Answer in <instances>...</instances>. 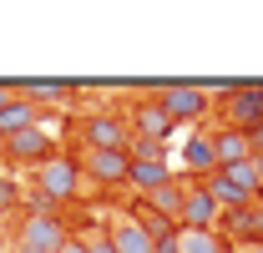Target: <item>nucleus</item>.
<instances>
[{"instance_id": "6ab92c4d", "label": "nucleus", "mask_w": 263, "mask_h": 253, "mask_svg": "<svg viewBox=\"0 0 263 253\" xmlns=\"http://www.w3.org/2000/svg\"><path fill=\"white\" fill-rule=\"evenodd\" d=\"M56 253H91V248H86V238H66Z\"/></svg>"}, {"instance_id": "0eeeda50", "label": "nucleus", "mask_w": 263, "mask_h": 253, "mask_svg": "<svg viewBox=\"0 0 263 253\" xmlns=\"http://www.w3.org/2000/svg\"><path fill=\"white\" fill-rule=\"evenodd\" d=\"M218 218H223V208H218V197H213L208 188H187V192H182L177 228H213Z\"/></svg>"}, {"instance_id": "7ed1b4c3", "label": "nucleus", "mask_w": 263, "mask_h": 253, "mask_svg": "<svg viewBox=\"0 0 263 253\" xmlns=\"http://www.w3.org/2000/svg\"><path fill=\"white\" fill-rule=\"evenodd\" d=\"M228 127H238V132L263 127V86L258 81H243V86L228 92Z\"/></svg>"}, {"instance_id": "1a4fd4ad", "label": "nucleus", "mask_w": 263, "mask_h": 253, "mask_svg": "<svg viewBox=\"0 0 263 253\" xmlns=\"http://www.w3.org/2000/svg\"><path fill=\"white\" fill-rule=\"evenodd\" d=\"M86 152H127V127L106 112L86 117Z\"/></svg>"}, {"instance_id": "f8f14e48", "label": "nucleus", "mask_w": 263, "mask_h": 253, "mask_svg": "<svg viewBox=\"0 0 263 253\" xmlns=\"http://www.w3.org/2000/svg\"><path fill=\"white\" fill-rule=\"evenodd\" d=\"M213 147H218V167H233V162H248V157H253V147H248V132H238V127L213 132Z\"/></svg>"}, {"instance_id": "2eb2a0df", "label": "nucleus", "mask_w": 263, "mask_h": 253, "mask_svg": "<svg viewBox=\"0 0 263 253\" xmlns=\"http://www.w3.org/2000/svg\"><path fill=\"white\" fill-rule=\"evenodd\" d=\"M35 122H41V112H35L26 96H15V101L0 112V142H5V137H15V132H26V127H35Z\"/></svg>"}, {"instance_id": "4468645a", "label": "nucleus", "mask_w": 263, "mask_h": 253, "mask_svg": "<svg viewBox=\"0 0 263 253\" xmlns=\"http://www.w3.org/2000/svg\"><path fill=\"white\" fill-rule=\"evenodd\" d=\"M177 248L182 253H228V238L213 228H177Z\"/></svg>"}, {"instance_id": "393cba45", "label": "nucleus", "mask_w": 263, "mask_h": 253, "mask_svg": "<svg viewBox=\"0 0 263 253\" xmlns=\"http://www.w3.org/2000/svg\"><path fill=\"white\" fill-rule=\"evenodd\" d=\"M0 152H5V142H0Z\"/></svg>"}, {"instance_id": "ddd939ff", "label": "nucleus", "mask_w": 263, "mask_h": 253, "mask_svg": "<svg viewBox=\"0 0 263 253\" xmlns=\"http://www.w3.org/2000/svg\"><path fill=\"white\" fill-rule=\"evenodd\" d=\"M106 238H111V248H117V253H152V248H157V238H152L137 218H132V223H117Z\"/></svg>"}, {"instance_id": "9d476101", "label": "nucleus", "mask_w": 263, "mask_h": 253, "mask_svg": "<svg viewBox=\"0 0 263 253\" xmlns=\"http://www.w3.org/2000/svg\"><path fill=\"white\" fill-rule=\"evenodd\" d=\"M172 117H167V106L162 101H142V106H137V142H152V147H157V142H162V137H172Z\"/></svg>"}, {"instance_id": "423d86ee", "label": "nucleus", "mask_w": 263, "mask_h": 253, "mask_svg": "<svg viewBox=\"0 0 263 253\" xmlns=\"http://www.w3.org/2000/svg\"><path fill=\"white\" fill-rule=\"evenodd\" d=\"M66 238H71V233L61 228L56 213H31V218L21 223V248H51V253H56Z\"/></svg>"}, {"instance_id": "a211bd4d", "label": "nucleus", "mask_w": 263, "mask_h": 253, "mask_svg": "<svg viewBox=\"0 0 263 253\" xmlns=\"http://www.w3.org/2000/svg\"><path fill=\"white\" fill-rule=\"evenodd\" d=\"M86 248H91V253H117V248H111V238H106V233H101V238H86Z\"/></svg>"}, {"instance_id": "f03ea898", "label": "nucleus", "mask_w": 263, "mask_h": 253, "mask_svg": "<svg viewBox=\"0 0 263 253\" xmlns=\"http://www.w3.org/2000/svg\"><path fill=\"white\" fill-rule=\"evenodd\" d=\"M127 152H132V177H127V183H137L142 192H157V188H167V183H172V167H167L162 147L137 142V147H127Z\"/></svg>"}, {"instance_id": "a878e982", "label": "nucleus", "mask_w": 263, "mask_h": 253, "mask_svg": "<svg viewBox=\"0 0 263 253\" xmlns=\"http://www.w3.org/2000/svg\"><path fill=\"white\" fill-rule=\"evenodd\" d=\"M258 203H263V197H258Z\"/></svg>"}, {"instance_id": "412c9836", "label": "nucleus", "mask_w": 263, "mask_h": 253, "mask_svg": "<svg viewBox=\"0 0 263 253\" xmlns=\"http://www.w3.org/2000/svg\"><path fill=\"white\" fill-rule=\"evenodd\" d=\"M10 101H15V92H10V86H0V112H5Z\"/></svg>"}, {"instance_id": "f3484780", "label": "nucleus", "mask_w": 263, "mask_h": 253, "mask_svg": "<svg viewBox=\"0 0 263 253\" xmlns=\"http://www.w3.org/2000/svg\"><path fill=\"white\" fill-rule=\"evenodd\" d=\"M182 192H187V188H177V183H167V188H157L152 197H147V208H152V213H167V218L177 223V208H182Z\"/></svg>"}, {"instance_id": "39448f33", "label": "nucleus", "mask_w": 263, "mask_h": 253, "mask_svg": "<svg viewBox=\"0 0 263 253\" xmlns=\"http://www.w3.org/2000/svg\"><path fill=\"white\" fill-rule=\"evenodd\" d=\"M81 177H91L101 188L127 183L132 177V152H86V157H81Z\"/></svg>"}, {"instance_id": "5701e85b", "label": "nucleus", "mask_w": 263, "mask_h": 253, "mask_svg": "<svg viewBox=\"0 0 263 253\" xmlns=\"http://www.w3.org/2000/svg\"><path fill=\"white\" fill-rule=\"evenodd\" d=\"M243 253H263V238H258V243H243Z\"/></svg>"}, {"instance_id": "9b49d317", "label": "nucleus", "mask_w": 263, "mask_h": 253, "mask_svg": "<svg viewBox=\"0 0 263 253\" xmlns=\"http://www.w3.org/2000/svg\"><path fill=\"white\" fill-rule=\"evenodd\" d=\"M182 167H187V172H218V147H213L208 132H193V137L182 142Z\"/></svg>"}, {"instance_id": "4be33fe9", "label": "nucleus", "mask_w": 263, "mask_h": 253, "mask_svg": "<svg viewBox=\"0 0 263 253\" xmlns=\"http://www.w3.org/2000/svg\"><path fill=\"white\" fill-rule=\"evenodd\" d=\"M10 192H15V188H10V183H5V177H0V203H10Z\"/></svg>"}, {"instance_id": "b1692460", "label": "nucleus", "mask_w": 263, "mask_h": 253, "mask_svg": "<svg viewBox=\"0 0 263 253\" xmlns=\"http://www.w3.org/2000/svg\"><path fill=\"white\" fill-rule=\"evenodd\" d=\"M15 253H51V248H15Z\"/></svg>"}, {"instance_id": "6e6552de", "label": "nucleus", "mask_w": 263, "mask_h": 253, "mask_svg": "<svg viewBox=\"0 0 263 253\" xmlns=\"http://www.w3.org/2000/svg\"><path fill=\"white\" fill-rule=\"evenodd\" d=\"M5 157L35 162V167H41L46 157H56V152H51V132L35 122V127H26V132H15V137H5Z\"/></svg>"}, {"instance_id": "aec40b11", "label": "nucleus", "mask_w": 263, "mask_h": 253, "mask_svg": "<svg viewBox=\"0 0 263 253\" xmlns=\"http://www.w3.org/2000/svg\"><path fill=\"white\" fill-rule=\"evenodd\" d=\"M248 147H253V157H263V127H253V132H248Z\"/></svg>"}, {"instance_id": "dca6fc26", "label": "nucleus", "mask_w": 263, "mask_h": 253, "mask_svg": "<svg viewBox=\"0 0 263 253\" xmlns=\"http://www.w3.org/2000/svg\"><path fill=\"white\" fill-rule=\"evenodd\" d=\"M15 96H26L31 106H41V101H66L71 86H61V81H21V92H15Z\"/></svg>"}, {"instance_id": "20e7f679", "label": "nucleus", "mask_w": 263, "mask_h": 253, "mask_svg": "<svg viewBox=\"0 0 263 253\" xmlns=\"http://www.w3.org/2000/svg\"><path fill=\"white\" fill-rule=\"evenodd\" d=\"M157 101L167 106L172 122H197V117H208V92H202V86H162Z\"/></svg>"}, {"instance_id": "f257e3e1", "label": "nucleus", "mask_w": 263, "mask_h": 253, "mask_svg": "<svg viewBox=\"0 0 263 253\" xmlns=\"http://www.w3.org/2000/svg\"><path fill=\"white\" fill-rule=\"evenodd\" d=\"M76 188H81V162L76 157H46L35 167V203L41 208L76 197Z\"/></svg>"}]
</instances>
